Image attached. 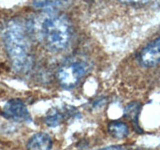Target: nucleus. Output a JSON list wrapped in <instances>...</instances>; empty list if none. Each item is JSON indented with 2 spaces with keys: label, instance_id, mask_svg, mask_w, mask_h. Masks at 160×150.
I'll list each match as a JSON object with an SVG mask.
<instances>
[{
  "label": "nucleus",
  "instance_id": "9b49d317",
  "mask_svg": "<svg viewBox=\"0 0 160 150\" xmlns=\"http://www.w3.org/2000/svg\"><path fill=\"white\" fill-rule=\"evenodd\" d=\"M95 150H125V148L122 146H119V145H111V146H107V147H103V148L95 149Z\"/></svg>",
  "mask_w": 160,
  "mask_h": 150
},
{
  "label": "nucleus",
  "instance_id": "6e6552de",
  "mask_svg": "<svg viewBox=\"0 0 160 150\" xmlns=\"http://www.w3.org/2000/svg\"><path fill=\"white\" fill-rule=\"evenodd\" d=\"M64 119V114L62 111L54 108L51 109L50 111L46 114V116L44 117V123L49 127H55L63 121Z\"/></svg>",
  "mask_w": 160,
  "mask_h": 150
},
{
  "label": "nucleus",
  "instance_id": "39448f33",
  "mask_svg": "<svg viewBox=\"0 0 160 150\" xmlns=\"http://www.w3.org/2000/svg\"><path fill=\"white\" fill-rule=\"evenodd\" d=\"M138 59L145 67H152L160 62V35L140 51Z\"/></svg>",
  "mask_w": 160,
  "mask_h": 150
},
{
  "label": "nucleus",
  "instance_id": "9d476101",
  "mask_svg": "<svg viewBox=\"0 0 160 150\" xmlns=\"http://www.w3.org/2000/svg\"><path fill=\"white\" fill-rule=\"evenodd\" d=\"M35 8L38 9H53L63 5L61 1H35L32 3Z\"/></svg>",
  "mask_w": 160,
  "mask_h": 150
},
{
  "label": "nucleus",
  "instance_id": "0eeeda50",
  "mask_svg": "<svg viewBox=\"0 0 160 150\" xmlns=\"http://www.w3.org/2000/svg\"><path fill=\"white\" fill-rule=\"evenodd\" d=\"M108 133L115 139H123L129 133L128 125L122 121H111L107 126Z\"/></svg>",
  "mask_w": 160,
  "mask_h": 150
},
{
  "label": "nucleus",
  "instance_id": "423d86ee",
  "mask_svg": "<svg viewBox=\"0 0 160 150\" xmlns=\"http://www.w3.org/2000/svg\"><path fill=\"white\" fill-rule=\"evenodd\" d=\"M53 145L52 138L50 135L44 132L33 134L28 139L26 144L27 150H51Z\"/></svg>",
  "mask_w": 160,
  "mask_h": 150
},
{
  "label": "nucleus",
  "instance_id": "7ed1b4c3",
  "mask_svg": "<svg viewBox=\"0 0 160 150\" xmlns=\"http://www.w3.org/2000/svg\"><path fill=\"white\" fill-rule=\"evenodd\" d=\"M89 71V64L83 60H73L63 64L57 71V80L65 89L74 88Z\"/></svg>",
  "mask_w": 160,
  "mask_h": 150
},
{
  "label": "nucleus",
  "instance_id": "f03ea898",
  "mask_svg": "<svg viewBox=\"0 0 160 150\" xmlns=\"http://www.w3.org/2000/svg\"><path fill=\"white\" fill-rule=\"evenodd\" d=\"M39 34L50 49L62 51L71 42L72 23L63 13H49L40 22Z\"/></svg>",
  "mask_w": 160,
  "mask_h": 150
},
{
  "label": "nucleus",
  "instance_id": "1a4fd4ad",
  "mask_svg": "<svg viewBox=\"0 0 160 150\" xmlns=\"http://www.w3.org/2000/svg\"><path fill=\"white\" fill-rule=\"evenodd\" d=\"M140 108H141V104L138 103V102H132L128 104L126 108H125V115L133 120V123L136 124L137 121V118H138V114L140 111Z\"/></svg>",
  "mask_w": 160,
  "mask_h": 150
},
{
  "label": "nucleus",
  "instance_id": "20e7f679",
  "mask_svg": "<svg viewBox=\"0 0 160 150\" xmlns=\"http://www.w3.org/2000/svg\"><path fill=\"white\" fill-rule=\"evenodd\" d=\"M1 115L8 120L13 121H31L29 111L21 99L12 98L5 103L1 110Z\"/></svg>",
  "mask_w": 160,
  "mask_h": 150
},
{
  "label": "nucleus",
  "instance_id": "f257e3e1",
  "mask_svg": "<svg viewBox=\"0 0 160 150\" xmlns=\"http://www.w3.org/2000/svg\"><path fill=\"white\" fill-rule=\"evenodd\" d=\"M1 37L4 47L13 67L18 71H25L31 65L29 43L24 28L17 20H10L2 29Z\"/></svg>",
  "mask_w": 160,
  "mask_h": 150
}]
</instances>
